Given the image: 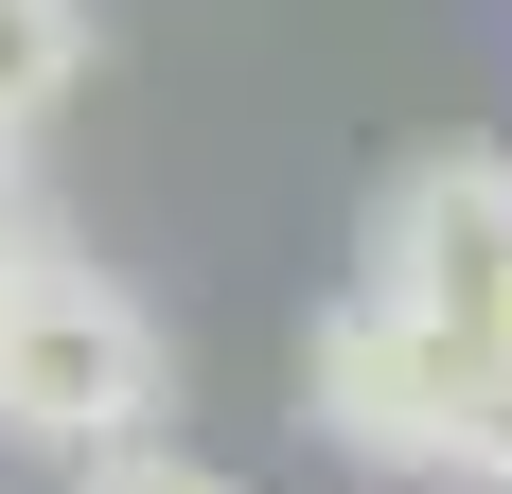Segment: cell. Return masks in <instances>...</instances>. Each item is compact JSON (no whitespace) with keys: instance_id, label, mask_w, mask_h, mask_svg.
I'll return each instance as SVG.
<instances>
[{"instance_id":"obj_1","label":"cell","mask_w":512,"mask_h":494,"mask_svg":"<svg viewBox=\"0 0 512 494\" xmlns=\"http://www.w3.org/2000/svg\"><path fill=\"white\" fill-rule=\"evenodd\" d=\"M159 406H177L159 300H124L106 265H53L0 300V442L18 459H124V442H159Z\"/></svg>"},{"instance_id":"obj_2","label":"cell","mask_w":512,"mask_h":494,"mask_svg":"<svg viewBox=\"0 0 512 494\" xmlns=\"http://www.w3.org/2000/svg\"><path fill=\"white\" fill-rule=\"evenodd\" d=\"M301 406H318L336 459H371V477H407V494H460L477 442H495V353L424 336V318H389V300H336V318L301 336Z\"/></svg>"},{"instance_id":"obj_3","label":"cell","mask_w":512,"mask_h":494,"mask_svg":"<svg viewBox=\"0 0 512 494\" xmlns=\"http://www.w3.org/2000/svg\"><path fill=\"white\" fill-rule=\"evenodd\" d=\"M354 300H389V318H424V336H460V353H495L512 336V159H477V142L407 159V177L371 195V283Z\"/></svg>"},{"instance_id":"obj_4","label":"cell","mask_w":512,"mask_h":494,"mask_svg":"<svg viewBox=\"0 0 512 494\" xmlns=\"http://www.w3.org/2000/svg\"><path fill=\"white\" fill-rule=\"evenodd\" d=\"M89 89V0H0V159Z\"/></svg>"},{"instance_id":"obj_5","label":"cell","mask_w":512,"mask_h":494,"mask_svg":"<svg viewBox=\"0 0 512 494\" xmlns=\"http://www.w3.org/2000/svg\"><path fill=\"white\" fill-rule=\"evenodd\" d=\"M71 494H248V477H212L177 442H124V459H71Z\"/></svg>"},{"instance_id":"obj_6","label":"cell","mask_w":512,"mask_h":494,"mask_svg":"<svg viewBox=\"0 0 512 494\" xmlns=\"http://www.w3.org/2000/svg\"><path fill=\"white\" fill-rule=\"evenodd\" d=\"M53 265H71V247H53V195L0 159V300H18V283H53Z\"/></svg>"},{"instance_id":"obj_7","label":"cell","mask_w":512,"mask_h":494,"mask_svg":"<svg viewBox=\"0 0 512 494\" xmlns=\"http://www.w3.org/2000/svg\"><path fill=\"white\" fill-rule=\"evenodd\" d=\"M460 494H512V371H495V442H477V477Z\"/></svg>"}]
</instances>
